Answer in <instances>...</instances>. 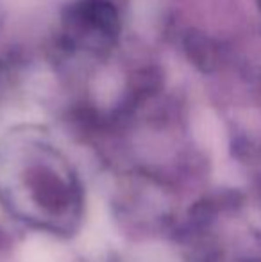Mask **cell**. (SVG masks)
Returning <instances> with one entry per match:
<instances>
[{
	"label": "cell",
	"mask_w": 261,
	"mask_h": 262,
	"mask_svg": "<svg viewBox=\"0 0 261 262\" xmlns=\"http://www.w3.org/2000/svg\"><path fill=\"white\" fill-rule=\"evenodd\" d=\"M81 16L108 36H115L120 29V20L115 7L104 0H93V2L86 4L81 11Z\"/></svg>",
	"instance_id": "obj_1"
}]
</instances>
